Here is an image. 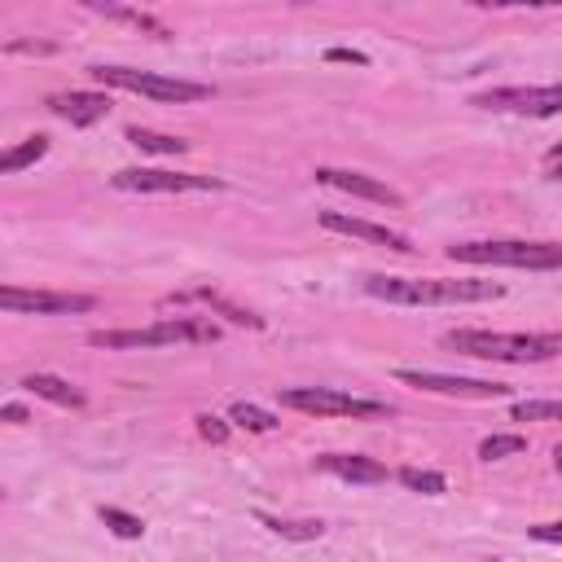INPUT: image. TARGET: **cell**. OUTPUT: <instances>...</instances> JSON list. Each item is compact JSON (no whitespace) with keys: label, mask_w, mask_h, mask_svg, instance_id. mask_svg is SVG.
<instances>
[{"label":"cell","mask_w":562,"mask_h":562,"mask_svg":"<svg viewBox=\"0 0 562 562\" xmlns=\"http://www.w3.org/2000/svg\"><path fill=\"white\" fill-rule=\"evenodd\" d=\"M0 417H4V422H13V426H22V422H26L31 413H26L22 404H4V408H0Z\"/></svg>","instance_id":"30"},{"label":"cell","mask_w":562,"mask_h":562,"mask_svg":"<svg viewBox=\"0 0 562 562\" xmlns=\"http://www.w3.org/2000/svg\"><path fill=\"white\" fill-rule=\"evenodd\" d=\"M44 154H48V136H44V132H35V136H26L22 145H13V149L0 158V171H4V176H13V171H22V167L40 162Z\"/></svg>","instance_id":"18"},{"label":"cell","mask_w":562,"mask_h":562,"mask_svg":"<svg viewBox=\"0 0 562 562\" xmlns=\"http://www.w3.org/2000/svg\"><path fill=\"white\" fill-rule=\"evenodd\" d=\"M448 259L457 263H492V268H562V241H518V237H496V241H452Z\"/></svg>","instance_id":"4"},{"label":"cell","mask_w":562,"mask_h":562,"mask_svg":"<svg viewBox=\"0 0 562 562\" xmlns=\"http://www.w3.org/2000/svg\"><path fill=\"white\" fill-rule=\"evenodd\" d=\"M553 465H558V470H562V443H558V448H553Z\"/></svg>","instance_id":"31"},{"label":"cell","mask_w":562,"mask_h":562,"mask_svg":"<svg viewBox=\"0 0 562 562\" xmlns=\"http://www.w3.org/2000/svg\"><path fill=\"white\" fill-rule=\"evenodd\" d=\"M325 57H329V61H351V66H364V61H369V57H364V53H356V48H329Z\"/></svg>","instance_id":"29"},{"label":"cell","mask_w":562,"mask_h":562,"mask_svg":"<svg viewBox=\"0 0 562 562\" xmlns=\"http://www.w3.org/2000/svg\"><path fill=\"white\" fill-rule=\"evenodd\" d=\"M193 299H202L211 312H220L224 321H233V325H250V329H263V316H255L250 307H237V303H228L224 294H215V290H206V285H198L193 290Z\"/></svg>","instance_id":"17"},{"label":"cell","mask_w":562,"mask_h":562,"mask_svg":"<svg viewBox=\"0 0 562 562\" xmlns=\"http://www.w3.org/2000/svg\"><path fill=\"white\" fill-rule=\"evenodd\" d=\"M228 417H233L237 426H246V430H277V417L263 413V408H255V404H246V400H237V404L228 408Z\"/></svg>","instance_id":"24"},{"label":"cell","mask_w":562,"mask_h":562,"mask_svg":"<svg viewBox=\"0 0 562 562\" xmlns=\"http://www.w3.org/2000/svg\"><path fill=\"white\" fill-rule=\"evenodd\" d=\"M321 228L329 233H347V237H360V241H373V246H386L395 255H413V241L386 224H373V220H360V215H342V211H321Z\"/></svg>","instance_id":"12"},{"label":"cell","mask_w":562,"mask_h":562,"mask_svg":"<svg viewBox=\"0 0 562 562\" xmlns=\"http://www.w3.org/2000/svg\"><path fill=\"white\" fill-rule=\"evenodd\" d=\"M395 378L417 386V391L457 395V400H501V395H509L505 382H487V378H448V373H430V369H400Z\"/></svg>","instance_id":"10"},{"label":"cell","mask_w":562,"mask_h":562,"mask_svg":"<svg viewBox=\"0 0 562 562\" xmlns=\"http://www.w3.org/2000/svg\"><path fill=\"white\" fill-rule=\"evenodd\" d=\"M259 522L268 531H277L281 540H321V531H325L321 518H272V514H263Z\"/></svg>","instance_id":"19"},{"label":"cell","mask_w":562,"mask_h":562,"mask_svg":"<svg viewBox=\"0 0 562 562\" xmlns=\"http://www.w3.org/2000/svg\"><path fill=\"white\" fill-rule=\"evenodd\" d=\"M522 448H527L522 435H487V439L479 443V457H483V461H501V457H514V452H522Z\"/></svg>","instance_id":"25"},{"label":"cell","mask_w":562,"mask_h":562,"mask_svg":"<svg viewBox=\"0 0 562 562\" xmlns=\"http://www.w3.org/2000/svg\"><path fill=\"white\" fill-rule=\"evenodd\" d=\"M514 422H562V404L558 400H518Z\"/></svg>","instance_id":"23"},{"label":"cell","mask_w":562,"mask_h":562,"mask_svg":"<svg viewBox=\"0 0 562 562\" xmlns=\"http://www.w3.org/2000/svg\"><path fill=\"white\" fill-rule=\"evenodd\" d=\"M127 140H132L136 149H145V154H171V158L189 149V140H184V136L154 132V127H127Z\"/></svg>","instance_id":"16"},{"label":"cell","mask_w":562,"mask_h":562,"mask_svg":"<svg viewBox=\"0 0 562 562\" xmlns=\"http://www.w3.org/2000/svg\"><path fill=\"white\" fill-rule=\"evenodd\" d=\"M220 329L202 316H162L145 329H92L88 342L105 351H136V347H171V342H215Z\"/></svg>","instance_id":"3"},{"label":"cell","mask_w":562,"mask_h":562,"mask_svg":"<svg viewBox=\"0 0 562 562\" xmlns=\"http://www.w3.org/2000/svg\"><path fill=\"white\" fill-rule=\"evenodd\" d=\"M114 189L123 193H206L224 189L220 176H193V171H154V167H123L110 176Z\"/></svg>","instance_id":"8"},{"label":"cell","mask_w":562,"mask_h":562,"mask_svg":"<svg viewBox=\"0 0 562 562\" xmlns=\"http://www.w3.org/2000/svg\"><path fill=\"white\" fill-rule=\"evenodd\" d=\"M101 522H105L119 540H140V536H145V522H140L136 514H127V509H114V505H101Z\"/></svg>","instance_id":"22"},{"label":"cell","mask_w":562,"mask_h":562,"mask_svg":"<svg viewBox=\"0 0 562 562\" xmlns=\"http://www.w3.org/2000/svg\"><path fill=\"white\" fill-rule=\"evenodd\" d=\"M531 540H544V544H562V518H558V522H536V527H531Z\"/></svg>","instance_id":"28"},{"label":"cell","mask_w":562,"mask_h":562,"mask_svg":"<svg viewBox=\"0 0 562 562\" xmlns=\"http://www.w3.org/2000/svg\"><path fill=\"white\" fill-rule=\"evenodd\" d=\"M443 347L474 360H501V364H540L562 351V334H496V329H452L443 334Z\"/></svg>","instance_id":"2"},{"label":"cell","mask_w":562,"mask_h":562,"mask_svg":"<svg viewBox=\"0 0 562 562\" xmlns=\"http://www.w3.org/2000/svg\"><path fill=\"white\" fill-rule=\"evenodd\" d=\"M88 75L105 88L140 92V97H154V101H206L211 97V83L171 79V75H154V70H132V66H88Z\"/></svg>","instance_id":"5"},{"label":"cell","mask_w":562,"mask_h":562,"mask_svg":"<svg viewBox=\"0 0 562 562\" xmlns=\"http://www.w3.org/2000/svg\"><path fill=\"white\" fill-rule=\"evenodd\" d=\"M470 105L492 110V114H522V119H553L562 114V79L544 83V88H487L479 97H470Z\"/></svg>","instance_id":"7"},{"label":"cell","mask_w":562,"mask_h":562,"mask_svg":"<svg viewBox=\"0 0 562 562\" xmlns=\"http://www.w3.org/2000/svg\"><path fill=\"white\" fill-rule=\"evenodd\" d=\"M364 290L382 303H400V307H448V303H483V299H501L505 285L501 281H452V277H364Z\"/></svg>","instance_id":"1"},{"label":"cell","mask_w":562,"mask_h":562,"mask_svg":"<svg viewBox=\"0 0 562 562\" xmlns=\"http://www.w3.org/2000/svg\"><path fill=\"white\" fill-rule=\"evenodd\" d=\"M316 180H321V184H329V189H338V193H351V198H364V202L391 206V211H400V206H404V198H400L391 184H382V180H373V176H364V171H347V167H316Z\"/></svg>","instance_id":"11"},{"label":"cell","mask_w":562,"mask_h":562,"mask_svg":"<svg viewBox=\"0 0 562 562\" xmlns=\"http://www.w3.org/2000/svg\"><path fill=\"white\" fill-rule=\"evenodd\" d=\"M198 435H202V439H211V443H224V439H228V426H224L220 417L202 413V417H198Z\"/></svg>","instance_id":"26"},{"label":"cell","mask_w":562,"mask_h":562,"mask_svg":"<svg viewBox=\"0 0 562 562\" xmlns=\"http://www.w3.org/2000/svg\"><path fill=\"white\" fill-rule=\"evenodd\" d=\"M281 404L299 408V413H312V417H356V422L391 417L386 400H364V395H347V391H334V386H290V391H281Z\"/></svg>","instance_id":"6"},{"label":"cell","mask_w":562,"mask_h":562,"mask_svg":"<svg viewBox=\"0 0 562 562\" xmlns=\"http://www.w3.org/2000/svg\"><path fill=\"white\" fill-rule=\"evenodd\" d=\"M22 386H26L31 395H40V400L57 404V408H83V391H79L75 382L57 378V373H26V378H22Z\"/></svg>","instance_id":"15"},{"label":"cell","mask_w":562,"mask_h":562,"mask_svg":"<svg viewBox=\"0 0 562 562\" xmlns=\"http://www.w3.org/2000/svg\"><path fill=\"white\" fill-rule=\"evenodd\" d=\"M48 110L57 119H66L70 127H92V123H101L110 114V97L105 92H53Z\"/></svg>","instance_id":"13"},{"label":"cell","mask_w":562,"mask_h":562,"mask_svg":"<svg viewBox=\"0 0 562 562\" xmlns=\"http://www.w3.org/2000/svg\"><path fill=\"white\" fill-rule=\"evenodd\" d=\"M395 479L408 487V492H422V496H443L448 492V479L439 470H417V465H404L395 470Z\"/></svg>","instance_id":"20"},{"label":"cell","mask_w":562,"mask_h":562,"mask_svg":"<svg viewBox=\"0 0 562 562\" xmlns=\"http://www.w3.org/2000/svg\"><path fill=\"white\" fill-rule=\"evenodd\" d=\"M0 307H4V312L66 316V312H92L97 299H92V294H66V290H18V285H4V290H0Z\"/></svg>","instance_id":"9"},{"label":"cell","mask_w":562,"mask_h":562,"mask_svg":"<svg viewBox=\"0 0 562 562\" xmlns=\"http://www.w3.org/2000/svg\"><path fill=\"white\" fill-rule=\"evenodd\" d=\"M540 171H544V180H562V140H558L553 149H544V158H540Z\"/></svg>","instance_id":"27"},{"label":"cell","mask_w":562,"mask_h":562,"mask_svg":"<svg viewBox=\"0 0 562 562\" xmlns=\"http://www.w3.org/2000/svg\"><path fill=\"white\" fill-rule=\"evenodd\" d=\"M316 470L334 474V479H347V483H386V465L373 461V457H360V452H321L316 457Z\"/></svg>","instance_id":"14"},{"label":"cell","mask_w":562,"mask_h":562,"mask_svg":"<svg viewBox=\"0 0 562 562\" xmlns=\"http://www.w3.org/2000/svg\"><path fill=\"white\" fill-rule=\"evenodd\" d=\"M97 13H105V18H114V22H127V26H136V31H149V35H158V40H167L171 31L158 22V18H149V13H140V9H105V4H92Z\"/></svg>","instance_id":"21"}]
</instances>
